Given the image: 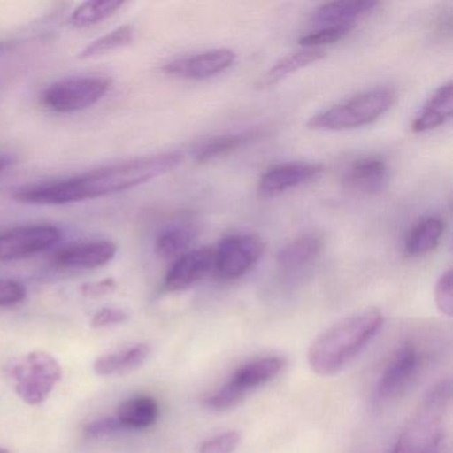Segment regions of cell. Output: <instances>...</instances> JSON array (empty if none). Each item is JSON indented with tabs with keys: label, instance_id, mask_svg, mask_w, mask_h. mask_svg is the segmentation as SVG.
Returning a JSON list of instances; mask_svg holds the SVG:
<instances>
[{
	"label": "cell",
	"instance_id": "8992f818",
	"mask_svg": "<svg viewBox=\"0 0 453 453\" xmlns=\"http://www.w3.org/2000/svg\"><path fill=\"white\" fill-rule=\"evenodd\" d=\"M111 86L112 81L103 76H73L51 84L42 95V103L54 112H79L96 104Z\"/></svg>",
	"mask_w": 453,
	"mask_h": 453
},
{
	"label": "cell",
	"instance_id": "44dd1931",
	"mask_svg": "<svg viewBox=\"0 0 453 453\" xmlns=\"http://www.w3.org/2000/svg\"><path fill=\"white\" fill-rule=\"evenodd\" d=\"M444 233V222L439 217H426L410 230L404 249L408 256H424L434 250Z\"/></svg>",
	"mask_w": 453,
	"mask_h": 453
},
{
	"label": "cell",
	"instance_id": "4dcf8cb0",
	"mask_svg": "<svg viewBox=\"0 0 453 453\" xmlns=\"http://www.w3.org/2000/svg\"><path fill=\"white\" fill-rule=\"evenodd\" d=\"M26 298V288L12 280H0V307H12Z\"/></svg>",
	"mask_w": 453,
	"mask_h": 453
},
{
	"label": "cell",
	"instance_id": "f546056e",
	"mask_svg": "<svg viewBox=\"0 0 453 453\" xmlns=\"http://www.w3.org/2000/svg\"><path fill=\"white\" fill-rule=\"evenodd\" d=\"M241 442V434L235 431H227L205 440L201 444L200 453H233Z\"/></svg>",
	"mask_w": 453,
	"mask_h": 453
},
{
	"label": "cell",
	"instance_id": "cb8c5ba5",
	"mask_svg": "<svg viewBox=\"0 0 453 453\" xmlns=\"http://www.w3.org/2000/svg\"><path fill=\"white\" fill-rule=\"evenodd\" d=\"M256 134H226V136L213 137L201 144L195 150V160L198 164L209 163L216 158L224 157L227 153L234 152L246 142H250Z\"/></svg>",
	"mask_w": 453,
	"mask_h": 453
},
{
	"label": "cell",
	"instance_id": "5bb4252c",
	"mask_svg": "<svg viewBox=\"0 0 453 453\" xmlns=\"http://www.w3.org/2000/svg\"><path fill=\"white\" fill-rule=\"evenodd\" d=\"M388 181V166L379 157H365L355 161L344 172L343 184L357 195H378Z\"/></svg>",
	"mask_w": 453,
	"mask_h": 453
},
{
	"label": "cell",
	"instance_id": "ba28073f",
	"mask_svg": "<svg viewBox=\"0 0 453 453\" xmlns=\"http://www.w3.org/2000/svg\"><path fill=\"white\" fill-rule=\"evenodd\" d=\"M423 365V357L418 347L403 344L396 349L384 368L376 384V400L388 403L402 397L418 380Z\"/></svg>",
	"mask_w": 453,
	"mask_h": 453
},
{
	"label": "cell",
	"instance_id": "ac0fdd59",
	"mask_svg": "<svg viewBox=\"0 0 453 453\" xmlns=\"http://www.w3.org/2000/svg\"><path fill=\"white\" fill-rule=\"evenodd\" d=\"M150 355V344H136L131 349L99 357L95 362L94 370L100 376L127 375L142 367Z\"/></svg>",
	"mask_w": 453,
	"mask_h": 453
},
{
	"label": "cell",
	"instance_id": "d590c367",
	"mask_svg": "<svg viewBox=\"0 0 453 453\" xmlns=\"http://www.w3.org/2000/svg\"><path fill=\"white\" fill-rule=\"evenodd\" d=\"M0 453H10L9 450L4 449V448H0Z\"/></svg>",
	"mask_w": 453,
	"mask_h": 453
},
{
	"label": "cell",
	"instance_id": "277c9868",
	"mask_svg": "<svg viewBox=\"0 0 453 453\" xmlns=\"http://www.w3.org/2000/svg\"><path fill=\"white\" fill-rule=\"evenodd\" d=\"M395 102V94L388 88L363 92L330 110L317 113L307 127L314 131H346L368 126L388 112Z\"/></svg>",
	"mask_w": 453,
	"mask_h": 453
},
{
	"label": "cell",
	"instance_id": "ffe728a7",
	"mask_svg": "<svg viewBox=\"0 0 453 453\" xmlns=\"http://www.w3.org/2000/svg\"><path fill=\"white\" fill-rule=\"evenodd\" d=\"M326 52L322 49H302L288 57L278 60L259 81V87H272L273 84L280 83L283 79L290 76L291 73H298L309 65H315L325 59Z\"/></svg>",
	"mask_w": 453,
	"mask_h": 453
},
{
	"label": "cell",
	"instance_id": "9a60e30c",
	"mask_svg": "<svg viewBox=\"0 0 453 453\" xmlns=\"http://www.w3.org/2000/svg\"><path fill=\"white\" fill-rule=\"evenodd\" d=\"M379 6L372 0H335L322 4L312 14V25L317 27H352L354 20L370 14Z\"/></svg>",
	"mask_w": 453,
	"mask_h": 453
},
{
	"label": "cell",
	"instance_id": "7c38bea8",
	"mask_svg": "<svg viewBox=\"0 0 453 453\" xmlns=\"http://www.w3.org/2000/svg\"><path fill=\"white\" fill-rule=\"evenodd\" d=\"M214 266V249L189 250L176 258L164 280V290L177 293L192 288L209 274Z\"/></svg>",
	"mask_w": 453,
	"mask_h": 453
},
{
	"label": "cell",
	"instance_id": "4fadbf2b",
	"mask_svg": "<svg viewBox=\"0 0 453 453\" xmlns=\"http://www.w3.org/2000/svg\"><path fill=\"white\" fill-rule=\"evenodd\" d=\"M115 243L110 241L73 243L65 246L52 256V265L62 269H96L115 258Z\"/></svg>",
	"mask_w": 453,
	"mask_h": 453
},
{
	"label": "cell",
	"instance_id": "d6a6232c",
	"mask_svg": "<svg viewBox=\"0 0 453 453\" xmlns=\"http://www.w3.org/2000/svg\"><path fill=\"white\" fill-rule=\"evenodd\" d=\"M127 429L116 418H99V420L91 421L87 424L84 432L87 436L99 437L107 436V434H115V432Z\"/></svg>",
	"mask_w": 453,
	"mask_h": 453
},
{
	"label": "cell",
	"instance_id": "1f68e13d",
	"mask_svg": "<svg viewBox=\"0 0 453 453\" xmlns=\"http://www.w3.org/2000/svg\"><path fill=\"white\" fill-rule=\"evenodd\" d=\"M128 319V314L121 309H112V307H105L100 310L92 318L91 325L94 328H104L108 326L120 325Z\"/></svg>",
	"mask_w": 453,
	"mask_h": 453
},
{
	"label": "cell",
	"instance_id": "5b68a950",
	"mask_svg": "<svg viewBox=\"0 0 453 453\" xmlns=\"http://www.w3.org/2000/svg\"><path fill=\"white\" fill-rule=\"evenodd\" d=\"M9 376L15 392L23 402L39 405L46 402L62 380L63 370L50 352L33 351L12 363Z\"/></svg>",
	"mask_w": 453,
	"mask_h": 453
},
{
	"label": "cell",
	"instance_id": "d6986e66",
	"mask_svg": "<svg viewBox=\"0 0 453 453\" xmlns=\"http://www.w3.org/2000/svg\"><path fill=\"white\" fill-rule=\"evenodd\" d=\"M322 238L307 234L291 241L277 254V264L285 272H294L309 265L322 250Z\"/></svg>",
	"mask_w": 453,
	"mask_h": 453
},
{
	"label": "cell",
	"instance_id": "836d02e7",
	"mask_svg": "<svg viewBox=\"0 0 453 453\" xmlns=\"http://www.w3.org/2000/svg\"><path fill=\"white\" fill-rule=\"evenodd\" d=\"M116 282L113 280H100V282L87 283L81 288V294L87 298H99L108 296L116 290Z\"/></svg>",
	"mask_w": 453,
	"mask_h": 453
},
{
	"label": "cell",
	"instance_id": "484cf974",
	"mask_svg": "<svg viewBox=\"0 0 453 453\" xmlns=\"http://www.w3.org/2000/svg\"><path fill=\"white\" fill-rule=\"evenodd\" d=\"M134 27L128 25L121 26V27L111 31L107 35L92 42L83 51H81L78 58L79 59H91V58L102 57V55L110 54V52L128 46L134 42Z\"/></svg>",
	"mask_w": 453,
	"mask_h": 453
},
{
	"label": "cell",
	"instance_id": "f1b7e54d",
	"mask_svg": "<svg viewBox=\"0 0 453 453\" xmlns=\"http://www.w3.org/2000/svg\"><path fill=\"white\" fill-rule=\"evenodd\" d=\"M434 302L441 314L452 317L453 314V278L452 270L442 273L434 286Z\"/></svg>",
	"mask_w": 453,
	"mask_h": 453
},
{
	"label": "cell",
	"instance_id": "603a6c76",
	"mask_svg": "<svg viewBox=\"0 0 453 453\" xmlns=\"http://www.w3.org/2000/svg\"><path fill=\"white\" fill-rule=\"evenodd\" d=\"M196 232L190 227L174 226L164 230L156 240V253L163 258H179L189 251Z\"/></svg>",
	"mask_w": 453,
	"mask_h": 453
},
{
	"label": "cell",
	"instance_id": "e575fe53",
	"mask_svg": "<svg viewBox=\"0 0 453 453\" xmlns=\"http://www.w3.org/2000/svg\"><path fill=\"white\" fill-rule=\"evenodd\" d=\"M12 157L10 156H0V172H4V169L9 168L12 164Z\"/></svg>",
	"mask_w": 453,
	"mask_h": 453
},
{
	"label": "cell",
	"instance_id": "52a82bcc",
	"mask_svg": "<svg viewBox=\"0 0 453 453\" xmlns=\"http://www.w3.org/2000/svg\"><path fill=\"white\" fill-rule=\"evenodd\" d=\"M264 251V242L257 235H227L214 249V273L224 280H238L261 259Z\"/></svg>",
	"mask_w": 453,
	"mask_h": 453
},
{
	"label": "cell",
	"instance_id": "8fae6325",
	"mask_svg": "<svg viewBox=\"0 0 453 453\" xmlns=\"http://www.w3.org/2000/svg\"><path fill=\"white\" fill-rule=\"evenodd\" d=\"M323 171L325 168L320 164L301 161L278 164L262 174L258 182V192L265 197L280 195L293 188L315 181L322 176Z\"/></svg>",
	"mask_w": 453,
	"mask_h": 453
},
{
	"label": "cell",
	"instance_id": "d4e9b609",
	"mask_svg": "<svg viewBox=\"0 0 453 453\" xmlns=\"http://www.w3.org/2000/svg\"><path fill=\"white\" fill-rule=\"evenodd\" d=\"M123 6L124 2H118V0L87 2L73 12L70 23L76 28L92 27L115 15Z\"/></svg>",
	"mask_w": 453,
	"mask_h": 453
},
{
	"label": "cell",
	"instance_id": "4316f807",
	"mask_svg": "<svg viewBox=\"0 0 453 453\" xmlns=\"http://www.w3.org/2000/svg\"><path fill=\"white\" fill-rule=\"evenodd\" d=\"M352 27H322L312 33L306 34L299 39V44L303 49H318L322 46L338 43L342 39L349 35Z\"/></svg>",
	"mask_w": 453,
	"mask_h": 453
},
{
	"label": "cell",
	"instance_id": "7402d4cb",
	"mask_svg": "<svg viewBox=\"0 0 453 453\" xmlns=\"http://www.w3.org/2000/svg\"><path fill=\"white\" fill-rule=\"evenodd\" d=\"M158 404L153 397L140 396L119 405L116 418L126 428H150L158 418Z\"/></svg>",
	"mask_w": 453,
	"mask_h": 453
},
{
	"label": "cell",
	"instance_id": "9c48e42d",
	"mask_svg": "<svg viewBox=\"0 0 453 453\" xmlns=\"http://www.w3.org/2000/svg\"><path fill=\"white\" fill-rule=\"evenodd\" d=\"M62 240V232L51 225H30L0 233V261L28 258L49 250Z\"/></svg>",
	"mask_w": 453,
	"mask_h": 453
},
{
	"label": "cell",
	"instance_id": "2e32d148",
	"mask_svg": "<svg viewBox=\"0 0 453 453\" xmlns=\"http://www.w3.org/2000/svg\"><path fill=\"white\" fill-rule=\"evenodd\" d=\"M285 367L286 360L283 357H257L238 367L229 383L246 396L249 392L273 380Z\"/></svg>",
	"mask_w": 453,
	"mask_h": 453
},
{
	"label": "cell",
	"instance_id": "83f0119b",
	"mask_svg": "<svg viewBox=\"0 0 453 453\" xmlns=\"http://www.w3.org/2000/svg\"><path fill=\"white\" fill-rule=\"evenodd\" d=\"M243 399H245V395L238 391L235 387H233L232 384L227 381L219 391L206 397L203 404H205V407L209 408V410L226 411L240 404Z\"/></svg>",
	"mask_w": 453,
	"mask_h": 453
},
{
	"label": "cell",
	"instance_id": "30bf717a",
	"mask_svg": "<svg viewBox=\"0 0 453 453\" xmlns=\"http://www.w3.org/2000/svg\"><path fill=\"white\" fill-rule=\"evenodd\" d=\"M234 62L235 54L232 50H211L173 60L168 63L163 71L174 78L205 81L224 73L232 67Z\"/></svg>",
	"mask_w": 453,
	"mask_h": 453
},
{
	"label": "cell",
	"instance_id": "6da1fadb",
	"mask_svg": "<svg viewBox=\"0 0 453 453\" xmlns=\"http://www.w3.org/2000/svg\"><path fill=\"white\" fill-rule=\"evenodd\" d=\"M184 156L172 152L124 161L81 176L28 185L14 193L15 200L35 205H65L115 195L152 181L173 171Z\"/></svg>",
	"mask_w": 453,
	"mask_h": 453
},
{
	"label": "cell",
	"instance_id": "3957f363",
	"mask_svg": "<svg viewBox=\"0 0 453 453\" xmlns=\"http://www.w3.org/2000/svg\"><path fill=\"white\" fill-rule=\"evenodd\" d=\"M452 399L449 380L429 389L420 410L410 421L389 453H444V418Z\"/></svg>",
	"mask_w": 453,
	"mask_h": 453
},
{
	"label": "cell",
	"instance_id": "e0dca14e",
	"mask_svg": "<svg viewBox=\"0 0 453 453\" xmlns=\"http://www.w3.org/2000/svg\"><path fill=\"white\" fill-rule=\"evenodd\" d=\"M453 112V87L450 81L436 89L415 116L411 129L415 134H424L444 126Z\"/></svg>",
	"mask_w": 453,
	"mask_h": 453
},
{
	"label": "cell",
	"instance_id": "7a4b0ae2",
	"mask_svg": "<svg viewBox=\"0 0 453 453\" xmlns=\"http://www.w3.org/2000/svg\"><path fill=\"white\" fill-rule=\"evenodd\" d=\"M383 323V314L378 309L339 320L312 342L307 354L310 367L320 376L341 372L370 344Z\"/></svg>",
	"mask_w": 453,
	"mask_h": 453
}]
</instances>
